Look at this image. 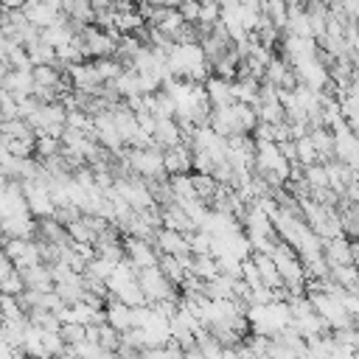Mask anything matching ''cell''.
I'll use <instances>...</instances> for the list:
<instances>
[{
	"instance_id": "obj_1",
	"label": "cell",
	"mask_w": 359,
	"mask_h": 359,
	"mask_svg": "<svg viewBox=\"0 0 359 359\" xmlns=\"http://www.w3.org/2000/svg\"><path fill=\"white\" fill-rule=\"evenodd\" d=\"M22 199H25V208L34 219L53 213V196H50L48 185L39 182V180H25L22 182Z\"/></svg>"
},
{
	"instance_id": "obj_2",
	"label": "cell",
	"mask_w": 359,
	"mask_h": 359,
	"mask_svg": "<svg viewBox=\"0 0 359 359\" xmlns=\"http://www.w3.org/2000/svg\"><path fill=\"white\" fill-rule=\"evenodd\" d=\"M0 87L3 93H8L14 101L31 95V87H34V76L31 70H17V67H8L3 76H0Z\"/></svg>"
},
{
	"instance_id": "obj_3",
	"label": "cell",
	"mask_w": 359,
	"mask_h": 359,
	"mask_svg": "<svg viewBox=\"0 0 359 359\" xmlns=\"http://www.w3.org/2000/svg\"><path fill=\"white\" fill-rule=\"evenodd\" d=\"M3 250L8 252V258L14 261V266H28V264H39V250L34 238H6Z\"/></svg>"
},
{
	"instance_id": "obj_4",
	"label": "cell",
	"mask_w": 359,
	"mask_h": 359,
	"mask_svg": "<svg viewBox=\"0 0 359 359\" xmlns=\"http://www.w3.org/2000/svg\"><path fill=\"white\" fill-rule=\"evenodd\" d=\"M163 171L171 174H188L191 171V146L188 143H177L163 149Z\"/></svg>"
},
{
	"instance_id": "obj_5",
	"label": "cell",
	"mask_w": 359,
	"mask_h": 359,
	"mask_svg": "<svg viewBox=\"0 0 359 359\" xmlns=\"http://www.w3.org/2000/svg\"><path fill=\"white\" fill-rule=\"evenodd\" d=\"M34 238L36 241H50V244H67V227L56 216H39L34 224Z\"/></svg>"
},
{
	"instance_id": "obj_6",
	"label": "cell",
	"mask_w": 359,
	"mask_h": 359,
	"mask_svg": "<svg viewBox=\"0 0 359 359\" xmlns=\"http://www.w3.org/2000/svg\"><path fill=\"white\" fill-rule=\"evenodd\" d=\"M25 289H53V278H50V266L48 264H28V266H17Z\"/></svg>"
},
{
	"instance_id": "obj_7",
	"label": "cell",
	"mask_w": 359,
	"mask_h": 359,
	"mask_svg": "<svg viewBox=\"0 0 359 359\" xmlns=\"http://www.w3.org/2000/svg\"><path fill=\"white\" fill-rule=\"evenodd\" d=\"M151 137H154V143H157L160 149H168V146L182 143V129H180V123H177L174 115H171V118H157Z\"/></svg>"
},
{
	"instance_id": "obj_8",
	"label": "cell",
	"mask_w": 359,
	"mask_h": 359,
	"mask_svg": "<svg viewBox=\"0 0 359 359\" xmlns=\"http://www.w3.org/2000/svg\"><path fill=\"white\" fill-rule=\"evenodd\" d=\"M22 14H25L36 28H45V25L56 22L62 11H59V8H53V6H48V3H42V0H25Z\"/></svg>"
},
{
	"instance_id": "obj_9",
	"label": "cell",
	"mask_w": 359,
	"mask_h": 359,
	"mask_svg": "<svg viewBox=\"0 0 359 359\" xmlns=\"http://www.w3.org/2000/svg\"><path fill=\"white\" fill-rule=\"evenodd\" d=\"M205 95H208L210 107H224V104H233L236 101L233 98V90H230V81H224V79H219L213 73L205 81Z\"/></svg>"
},
{
	"instance_id": "obj_10",
	"label": "cell",
	"mask_w": 359,
	"mask_h": 359,
	"mask_svg": "<svg viewBox=\"0 0 359 359\" xmlns=\"http://www.w3.org/2000/svg\"><path fill=\"white\" fill-rule=\"evenodd\" d=\"M107 323H109V325H115L118 331L129 328V325H132V311H129V306H126V303H121L118 297H115V300H109V303H107Z\"/></svg>"
},
{
	"instance_id": "obj_11",
	"label": "cell",
	"mask_w": 359,
	"mask_h": 359,
	"mask_svg": "<svg viewBox=\"0 0 359 359\" xmlns=\"http://www.w3.org/2000/svg\"><path fill=\"white\" fill-rule=\"evenodd\" d=\"M65 227H67V238H70V241H79V244H93V241H95V233H93V227H90V222H87L84 213H81L79 219L67 222Z\"/></svg>"
},
{
	"instance_id": "obj_12",
	"label": "cell",
	"mask_w": 359,
	"mask_h": 359,
	"mask_svg": "<svg viewBox=\"0 0 359 359\" xmlns=\"http://www.w3.org/2000/svg\"><path fill=\"white\" fill-rule=\"evenodd\" d=\"M168 185H171V191H174L177 199H196L194 182H191V171L188 174H171L168 177Z\"/></svg>"
},
{
	"instance_id": "obj_13",
	"label": "cell",
	"mask_w": 359,
	"mask_h": 359,
	"mask_svg": "<svg viewBox=\"0 0 359 359\" xmlns=\"http://www.w3.org/2000/svg\"><path fill=\"white\" fill-rule=\"evenodd\" d=\"M294 154H297V163H303V165L317 163V149H314V143H311L309 135L294 137Z\"/></svg>"
},
{
	"instance_id": "obj_14",
	"label": "cell",
	"mask_w": 359,
	"mask_h": 359,
	"mask_svg": "<svg viewBox=\"0 0 359 359\" xmlns=\"http://www.w3.org/2000/svg\"><path fill=\"white\" fill-rule=\"evenodd\" d=\"M84 331H87V323H79V320H65L59 325V334L65 339V345H76L84 339Z\"/></svg>"
},
{
	"instance_id": "obj_15",
	"label": "cell",
	"mask_w": 359,
	"mask_h": 359,
	"mask_svg": "<svg viewBox=\"0 0 359 359\" xmlns=\"http://www.w3.org/2000/svg\"><path fill=\"white\" fill-rule=\"evenodd\" d=\"M98 345H101L107 353L115 356V348L121 345V331H118L115 325H109V323H101V328H98Z\"/></svg>"
},
{
	"instance_id": "obj_16",
	"label": "cell",
	"mask_w": 359,
	"mask_h": 359,
	"mask_svg": "<svg viewBox=\"0 0 359 359\" xmlns=\"http://www.w3.org/2000/svg\"><path fill=\"white\" fill-rule=\"evenodd\" d=\"M6 62H8V67H17V70H31L34 67L31 59H28L25 45H11L8 53H6Z\"/></svg>"
},
{
	"instance_id": "obj_17",
	"label": "cell",
	"mask_w": 359,
	"mask_h": 359,
	"mask_svg": "<svg viewBox=\"0 0 359 359\" xmlns=\"http://www.w3.org/2000/svg\"><path fill=\"white\" fill-rule=\"evenodd\" d=\"M219 17H222V6H219L216 0H205V3H199V20H196V22H202V25H213Z\"/></svg>"
},
{
	"instance_id": "obj_18",
	"label": "cell",
	"mask_w": 359,
	"mask_h": 359,
	"mask_svg": "<svg viewBox=\"0 0 359 359\" xmlns=\"http://www.w3.org/2000/svg\"><path fill=\"white\" fill-rule=\"evenodd\" d=\"M25 289V283H22V278H20V272L14 269L11 275H6V278H0V292H6V294H20Z\"/></svg>"
},
{
	"instance_id": "obj_19",
	"label": "cell",
	"mask_w": 359,
	"mask_h": 359,
	"mask_svg": "<svg viewBox=\"0 0 359 359\" xmlns=\"http://www.w3.org/2000/svg\"><path fill=\"white\" fill-rule=\"evenodd\" d=\"M180 14L185 22H196L199 20V0H182L180 3Z\"/></svg>"
},
{
	"instance_id": "obj_20",
	"label": "cell",
	"mask_w": 359,
	"mask_h": 359,
	"mask_svg": "<svg viewBox=\"0 0 359 359\" xmlns=\"http://www.w3.org/2000/svg\"><path fill=\"white\" fill-rule=\"evenodd\" d=\"M0 6H3V8H22L25 0H0Z\"/></svg>"
},
{
	"instance_id": "obj_21",
	"label": "cell",
	"mask_w": 359,
	"mask_h": 359,
	"mask_svg": "<svg viewBox=\"0 0 359 359\" xmlns=\"http://www.w3.org/2000/svg\"><path fill=\"white\" fill-rule=\"evenodd\" d=\"M0 121H3V101H0Z\"/></svg>"
}]
</instances>
